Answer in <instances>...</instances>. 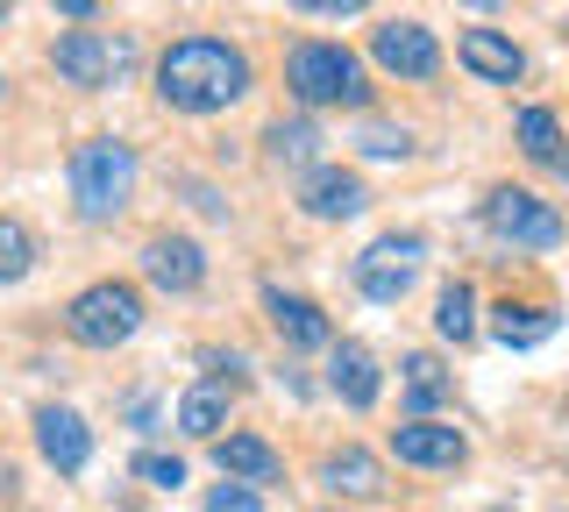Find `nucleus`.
Instances as JSON below:
<instances>
[{
  "instance_id": "obj_1",
  "label": "nucleus",
  "mask_w": 569,
  "mask_h": 512,
  "mask_svg": "<svg viewBox=\"0 0 569 512\" xmlns=\"http://www.w3.org/2000/svg\"><path fill=\"white\" fill-rule=\"evenodd\" d=\"M157 93L178 114H221L249 93V58L221 37H186L157 58Z\"/></svg>"
},
{
  "instance_id": "obj_2",
  "label": "nucleus",
  "mask_w": 569,
  "mask_h": 512,
  "mask_svg": "<svg viewBox=\"0 0 569 512\" xmlns=\"http://www.w3.org/2000/svg\"><path fill=\"white\" fill-rule=\"evenodd\" d=\"M136 192V150L114 143V135H93V143L71 150V207L86 221H114Z\"/></svg>"
},
{
  "instance_id": "obj_3",
  "label": "nucleus",
  "mask_w": 569,
  "mask_h": 512,
  "mask_svg": "<svg viewBox=\"0 0 569 512\" xmlns=\"http://www.w3.org/2000/svg\"><path fill=\"white\" fill-rule=\"evenodd\" d=\"M284 86H292L307 108H363L370 100L363 64H356L342 43H299L292 58H284Z\"/></svg>"
},
{
  "instance_id": "obj_4",
  "label": "nucleus",
  "mask_w": 569,
  "mask_h": 512,
  "mask_svg": "<svg viewBox=\"0 0 569 512\" xmlns=\"http://www.w3.org/2000/svg\"><path fill=\"white\" fill-rule=\"evenodd\" d=\"M64 328H71V342H86V349H114V342H129V334L142 328V292L121 285V278L86 285L79 299H71Z\"/></svg>"
},
{
  "instance_id": "obj_5",
  "label": "nucleus",
  "mask_w": 569,
  "mask_h": 512,
  "mask_svg": "<svg viewBox=\"0 0 569 512\" xmlns=\"http://www.w3.org/2000/svg\"><path fill=\"white\" fill-rule=\"evenodd\" d=\"M485 228L498 242H512V250H556L562 242V214L548 200H533L527 185H498L485 200Z\"/></svg>"
},
{
  "instance_id": "obj_6",
  "label": "nucleus",
  "mask_w": 569,
  "mask_h": 512,
  "mask_svg": "<svg viewBox=\"0 0 569 512\" xmlns=\"http://www.w3.org/2000/svg\"><path fill=\"white\" fill-rule=\"evenodd\" d=\"M58 72L71 79V86H114V79H129V64H136V43L129 37H100V29H71V37H58Z\"/></svg>"
},
{
  "instance_id": "obj_7",
  "label": "nucleus",
  "mask_w": 569,
  "mask_h": 512,
  "mask_svg": "<svg viewBox=\"0 0 569 512\" xmlns=\"http://www.w3.org/2000/svg\"><path fill=\"white\" fill-rule=\"evenodd\" d=\"M413 271H420V235H378L356 257V285H363V299H378V307H399Z\"/></svg>"
},
{
  "instance_id": "obj_8",
  "label": "nucleus",
  "mask_w": 569,
  "mask_h": 512,
  "mask_svg": "<svg viewBox=\"0 0 569 512\" xmlns=\"http://www.w3.org/2000/svg\"><path fill=\"white\" fill-rule=\"evenodd\" d=\"M370 58H378L385 72H399V79H435L441 72V43L427 37L420 22H385L378 37H370Z\"/></svg>"
},
{
  "instance_id": "obj_9",
  "label": "nucleus",
  "mask_w": 569,
  "mask_h": 512,
  "mask_svg": "<svg viewBox=\"0 0 569 512\" xmlns=\"http://www.w3.org/2000/svg\"><path fill=\"white\" fill-rule=\"evenodd\" d=\"M391 455L413 470H456L470 455V441L456 428H441V420H406V428H391Z\"/></svg>"
},
{
  "instance_id": "obj_10",
  "label": "nucleus",
  "mask_w": 569,
  "mask_h": 512,
  "mask_svg": "<svg viewBox=\"0 0 569 512\" xmlns=\"http://www.w3.org/2000/svg\"><path fill=\"white\" fill-rule=\"evenodd\" d=\"M363 179L356 171H342V164H320V171H307V185H299V207H307L313 221H349V214H363Z\"/></svg>"
},
{
  "instance_id": "obj_11",
  "label": "nucleus",
  "mask_w": 569,
  "mask_h": 512,
  "mask_svg": "<svg viewBox=\"0 0 569 512\" xmlns=\"http://www.w3.org/2000/svg\"><path fill=\"white\" fill-rule=\"evenodd\" d=\"M36 449H43V463H58L71 476L93 455V434H86V420L71 413V405H43V413H36Z\"/></svg>"
},
{
  "instance_id": "obj_12",
  "label": "nucleus",
  "mask_w": 569,
  "mask_h": 512,
  "mask_svg": "<svg viewBox=\"0 0 569 512\" xmlns=\"http://www.w3.org/2000/svg\"><path fill=\"white\" fill-rule=\"evenodd\" d=\"M263 307H271V328L284 334V349H328V342H335L328 313H320L313 299H299V292H278V285H263Z\"/></svg>"
},
{
  "instance_id": "obj_13",
  "label": "nucleus",
  "mask_w": 569,
  "mask_h": 512,
  "mask_svg": "<svg viewBox=\"0 0 569 512\" xmlns=\"http://www.w3.org/2000/svg\"><path fill=\"white\" fill-rule=\"evenodd\" d=\"M456 58L470 64L477 79H491V86H512V79L527 72L520 43H512V37H498V29H462V37H456Z\"/></svg>"
},
{
  "instance_id": "obj_14",
  "label": "nucleus",
  "mask_w": 569,
  "mask_h": 512,
  "mask_svg": "<svg viewBox=\"0 0 569 512\" xmlns=\"http://www.w3.org/2000/svg\"><path fill=\"white\" fill-rule=\"evenodd\" d=\"M142 271L164 292H192L207 278V257H200V242H186V235H157L150 250H142Z\"/></svg>"
},
{
  "instance_id": "obj_15",
  "label": "nucleus",
  "mask_w": 569,
  "mask_h": 512,
  "mask_svg": "<svg viewBox=\"0 0 569 512\" xmlns=\"http://www.w3.org/2000/svg\"><path fill=\"white\" fill-rule=\"evenodd\" d=\"M328 384H335V399H342V405L370 413V405H378V357H370L363 342H335V357H328Z\"/></svg>"
},
{
  "instance_id": "obj_16",
  "label": "nucleus",
  "mask_w": 569,
  "mask_h": 512,
  "mask_svg": "<svg viewBox=\"0 0 569 512\" xmlns=\"http://www.w3.org/2000/svg\"><path fill=\"white\" fill-rule=\"evenodd\" d=\"M213 463H221V476H236V484H284L278 449H263L257 434H221L213 441Z\"/></svg>"
},
{
  "instance_id": "obj_17",
  "label": "nucleus",
  "mask_w": 569,
  "mask_h": 512,
  "mask_svg": "<svg viewBox=\"0 0 569 512\" xmlns=\"http://www.w3.org/2000/svg\"><path fill=\"white\" fill-rule=\"evenodd\" d=\"M320 476H328V491H342V499H378L385 491L378 455H363V449H335L328 463H320Z\"/></svg>"
},
{
  "instance_id": "obj_18",
  "label": "nucleus",
  "mask_w": 569,
  "mask_h": 512,
  "mask_svg": "<svg viewBox=\"0 0 569 512\" xmlns=\"http://www.w3.org/2000/svg\"><path fill=\"white\" fill-rule=\"evenodd\" d=\"M228 420V384H192L186 399H178V428H186L192 441H213Z\"/></svg>"
},
{
  "instance_id": "obj_19",
  "label": "nucleus",
  "mask_w": 569,
  "mask_h": 512,
  "mask_svg": "<svg viewBox=\"0 0 569 512\" xmlns=\"http://www.w3.org/2000/svg\"><path fill=\"white\" fill-rule=\"evenodd\" d=\"M491 334L506 349H533V342H548V334H556V313H548V307H512V299H506V307H498V321H491Z\"/></svg>"
},
{
  "instance_id": "obj_20",
  "label": "nucleus",
  "mask_w": 569,
  "mask_h": 512,
  "mask_svg": "<svg viewBox=\"0 0 569 512\" xmlns=\"http://www.w3.org/2000/svg\"><path fill=\"white\" fill-rule=\"evenodd\" d=\"M441 399H449V370H441L435 357H406V405L427 420Z\"/></svg>"
},
{
  "instance_id": "obj_21",
  "label": "nucleus",
  "mask_w": 569,
  "mask_h": 512,
  "mask_svg": "<svg viewBox=\"0 0 569 512\" xmlns=\"http://www.w3.org/2000/svg\"><path fill=\"white\" fill-rule=\"evenodd\" d=\"M435 328H441V342H470V334H477V299H470V285H441Z\"/></svg>"
},
{
  "instance_id": "obj_22",
  "label": "nucleus",
  "mask_w": 569,
  "mask_h": 512,
  "mask_svg": "<svg viewBox=\"0 0 569 512\" xmlns=\"http://www.w3.org/2000/svg\"><path fill=\"white\" fill-rule=\"evenodd\" d=\"M512 129H520V150L533 157V164H556V143H562V129H556V114H548V108H527L520 121H512Z\"/></svg>"
},
{
  "instance_id": "obj_23",
  "label": "nucleus",
  "mask_w": 569,
  "mask_h": 512,
  "mask_svg": "<svg viewBox=\"0 0 569 512\" xmlns=\"http://www.w3.org/2000/svg\"><path fill=\"white\" fill-rule=\"evenodd\" d=\"M29 263H36V235H29L22 221H8V214H0V285L29 278Z\"/></svg>"
},
{
  "instance_id": "obj_24",
  "label": "nucleus",
  "mask_w": 569,
  "mask_h": 512,
  "mask_svg": "<svg viewBox=\"0 0 569 512\" xmlns=\"http://www.w3.org/2000/svg\"><path fill=\"white\" fill-rule=\"evenodd\" d=\"M263 143H271L278 164H307V157L320 150V129H313V121H271V135H263Z\"/></svg>"
},
{
  "instance_id": "obj_25",
  "label": "nucleus",
  "mask_w": 569,
  "mask_h": 512,
  "mask_svg": "<svg viewBox=\"0 0 569 512\" xmlns=\"http://www.w3.org/2000/svg\"><path fill=\"white\" fill-rule=\"evenodd\" d=\"M136 476H142V484H157V491H178V484H186V463L164 455V449H142L136 455Z\"/></svg>"
},
{
  "instance_id": "obj_26",
  "label": "nucleus",
  "mask_w": 569,
  "mask_h": 512,
  "mask_svg": "<svg viewBox=\"0 0 569 512\" xmlns=\"http://www.w3.org/2000/svg\"><path fill=\"white\" fill-rule=\"evenodd\" d=\"M207 512H263V491H257V484H236V476H228L221 491H207Z\"/></svg>"
},
{
  "instance_id": "obj_27",
  "label": "nucleus",
  "mask_w": 569,
  "mask_h": 512,
  "mask_svg": "<svg viewBox=\"0 0 569 512\" xmlns=\"http://www.w3.org/2000/svg\"><path fill=\"white\" fill-rule=\"evenodd\" d=\"M363 150H370V157H406V150H413V135H406V129H370Z\"/></svg>"
},
{
  "instance_id": "obj_28",
  "label": "nucleus",
  "mask_w": 569,
  "mask_h": 512,
  "mask_svg": "<svg viewBox=\"0 0 569 512\" xmlns=\"http://www.w3.org/2000/svg\"><path fill=\"white\" fill-rule=\"evenodd\" d=\"M299 8H307V14H356L363 0H299Z\"/></svg>"
},
{
  "instance_id": "obj_29",
  "label": "nucleus",
  "mask_w": 569,
  "mask_h": 512,
  "mask_svg": "<svg viewBox=\"0 0 569 512\" xmlns=\"http://www.w3.org/2000/svg\"><path fill=\"white\" fill-rule=\"evenodd\" d=\"M58 8L71 14V22H86V14H93V8H100V0H58Z\"/></svg>"
},
{
  "instance_id": "obj_30",
  "label": "nucleus",
  "mask_w": 569,
  "mask_h": 512,
  "mask_svg": "<svg viewBox=\"0 0 569 512\" xmlns=\"http://www.w3.org/2000/svg\"><path fill=\"white\" fill-rule=\"evenodd\" d=\"M556 171H562V179H569V157H556Z\"/></svg>"
},
{
  "instance_id": "obj_31",
  "label": "nucleus",
  "mask_w": 569,
  "mask_h": 512,
  "mask_svg": "<svg viewBox=\"0 0 569 512\" xmlns=\"http://www.w3.org/2000/svg\"><path fill=\"white\" fill-rule=\"evenodd\" d=\"M0 14H8V0H0Z\"/></svg>"
},
{
  "instance_id": "obj_32",
  "label": "nucleus",
  "mask_w": 569,
  "mask_h": 512,
  "mask_svg": "<svg viewBox=\"0 0 569 512\" xmlns=\"http://www.w3.org/2000/svg\"><path fill=\"white\" fill-rule=\"evenodd\" d=\"M491 512H506V505H491Z\"/></svg>"
}]
</instances>
